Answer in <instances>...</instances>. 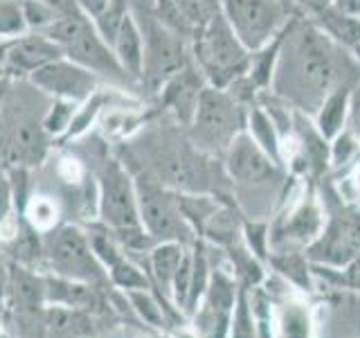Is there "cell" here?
Listing matches in <instances>:
<instances>
[{"instance_id":"obj_25","label":"cell","mask_w":360,"mask_h":338,"mask_svg":"<svg viewBox=\"0 0 360 338\" xmlns=\"http://www.w3.org/2000/svg\"><path fill=\"white\" fill-rule=\"evenodd\" d=\"M124 3L122 0H115L110 7H108V11L104 14V18H101V32H104V37L106 39H110V41H115V37H117V32H120V27H122V20H124Z\"/></svg>"},{"instance_id":"obj_30","label":"cell","mask_w":360,"mask_h":338,"mask_svg":"<svg viewBox=\"0 0 360 338\" xmlns=\"http://www.w3.org/2000/svg\"><path fill=\"white\" fill-rule=\"evenodd\" d=\"M335 7L360 20V0H335Z\"/></svg>"},{"instance_id":"obj_5","label":"cell","mask_w":360,"mask_h":338,"mask_svg":"<svg viewBox=\"0 0 360 338\" xmlns=\"http://www.w3.org/2000/svg\"><path fill=\"white\" fill-rule=\"evenodd\" d=\"M135 196H138L140 221L153 239L160 242L187 239L189 230L183 210L153 180H140L138 187H135Z\"/></svg>"},{"instance_id":"obj_14","label":"cell","mask_w":360,"mask_h":338,"mask_svg":"<svg viewBox=\"0 0 360 338\" xmlns=\"http://www.w3.org/2000/svg\"><path fill=\"white\" fill-rule=\"evenodd\" d=\"M200 84L196 75L191 70H183L174 75V79L169 82L167 88V101L174 106L180 120H191L198 106V97H200Z\"/></svg>"},{"instance_id":"obj_31","label":"cell","mask_w":360,"mask_h":338,"mask_svg":"<svg viewBox=\"0 0 360 338\" xmlns=\"http://www.w3.org/2000/svg\"><path fill=\"white\" fill-rule=\"evenodd\" d=\"M7 287H9V266L3 257V251H0V298L7 293Z\"/></svg>"},{"instance_id":"obj_28","label":"cell","mask_w":360,"mask_h":338,"mask_svg":"<svg viewBox=\"0 0 360 338\" xmlns=\"http://www.w3.org/2000/svg\"><path fill=\"white\" fill-rule=\"evenodd\" d=\"M352 151H354V140H352V135H349V133L340 135V138H338V142H335V151H333L335 163H345Z\"/></svg>"},{"instance_id":"obj_32","label":"cell","mask_w":360,"mask_h":338,"mask_svg":"<svg viewBox=\"0 0 360 338\" xmlns=\"http://www.w3.org/2000/svg\"><path fill=\"white\" fill-rule=\"evenodd\" d=\"M352 124L360 127V88L356 90V95L352 99Z\"/></svg>"},{"instance_id":"obj_19","label":"cell","mask_w":360,"mask_h":338,"mask_svg":"<svg viewBox=\"0 0 360 338\" xmlns=\"http://www.w3.org/2000/svg\"><path fill=\"white\" fill-rule=\"evenodd\" d=\"M117 43V52L122 56L124 65L129 68L131 73H138L142 65V48H140V34L138 27L133 25V20L129 16H124L122 27L115 37Z\"/></svg>"},{"instance_id":"obj_9","label":"cell","mask_w":360,"mask_h":338,"mask_svg":"<svg viewBox=\"0 0 360 338\" xmlns=\"http://www.w3.org/2000/svg\"><path fill=\"white\" fill-rule=\"evenodd\" d=\"M360 255V214L342 212L333 217L324 237L311 248L313 259L331 264H349Z\"/></svg>"},{"instance_id":"obj_13","label":"cell","mask_w":360,"mask_h":338,"mask_svg":"<svg viewBox=\"0 0 360 338\" xmlns=\"http://www.w3.org/2000/svg\"><path fill=\"white\" fill-rule=\"evenodd\" d=\"M43 298L45 304H56V307L68 309H90L97 302L93 284L77 282L61 275H48L43 277Z\"/></svg>"},{"instance_id":"obj_2","label":"cell","mask_w":360,"mask_h":338,"mask_svg":"<svg viewBox=\"0 0 360 338\" xmlns=\"http://www.w3.org/2000/svg\"><path fill=\"white\" fill-rule=\"evenodd\" d=\"M45 255L54 275L86 282V284H97L104 280V264L97 259L90 237L75 225L56 228L45 242Z\"/></svg>"},{"instance_id":"obj_37","label":"cell","mask_w":360,"mask_h":338,"mask_svg":"<svg viewBox=\"0 0 360 338\" xmlns=\"http://www.w3.org/2000/svg\"><path fill=\"white\" fill-rule=\"evenodd\" d=\"M279 3H288V0H279Z\"/></svg>"},{"instance_id":"obj_26","label":"cell","mask_w":360,"mask_h":338,"mask_svg":"<svg viewBox=\"0 0 360 338\" xmlns=\"http://www.w3.org/2000/svg\"><path fill=\"white\" fill-rule=\"evenodd\" d=\"M22 25V16L18 7H14L7 0H0V32H16Z\"/></svg>"},{"instance_id":"obj_33","label":"cell","mask_w":360,"mask_h":338,"mask_svg":"<svg viewBox=\"0 0 360 338\" xmlns=\"http://www.w3.org/2000/svg\"><path fill=\"white\" fill-rule=\"evenodd\" d=\"M349 280H352V284H356L360 289V255L354 259V266L349 270Z\"/></svg>"},{"instance_id":"obj_21","label":"cell","mask_w":360,"mask_h":338,"mask_svg":"<svg viewBox=\"0 0 360 338\" xmlns=\"http://www.w3.org/2000/svg\"><path fill=\"white\" fill-rule=\"evenodd\" d=\"M11 255H14L16 264L20 266H32L37 259L41 257V244L39 237L32 228L20 230V234H16L14 244H11Z\"/></svg>"},{"instance_id":"obj_17","label":"cell","mask_w":360,"mask_h":338,"mask_svg":"<svg viewBox=\"0 0 360 338\" xmlns=\"http://www.w3.org/2000/svg\"><path fill=\"white\" fill-rule=\"evenodd\" d=\"M320 23L324 25L326 34H331L333 39L347 45H356L360 43V20L345 14L338 7H320L318 9Z\"/></svg>"},{"instance_id":"obj_3","label":"cell","mask_w":360,"mask_h":338,"mask_svg":"<svg viewBox=\"0 0 360 338\" xmlns=\"http://www.w3.org/2000/svg\"><path fill=\"white\" fill-rule=\"evenodd\" d=\"M196 52L202 68L214 79V84L219 86L228 84L248 65L243 43L230 27V23H225L221 16L207 18L198 37Z\"/></svg>"},{"instance_id":"obj_11","label":"cell","mask_w":360,"mask_h":338,"mask_svg":"<svg viewBox=\"0 0 360 338\" xmlns=\"http://www.w3.org/2000/svg\"><path fill=\"white\" fill-rule=\"evenodd\" d=\"M34 82L48 88L50 93H59L68 97H84L93 88V77L82 68L68 65V63H48L37 68Z\"/></svg>"},{"instance_id":"obj_23","label":"cell","mask_w":360,"mask_h":338,"mask_svg":"<svg viewBox=\"0 0 360 338\" xmlns=\"http://www.w3.org/2000/svg\"><path fill=\"white\" fill-rule=\"evenodd\" d=\"M250 127L255 133L257 144L262 146L266 154L277 156V142H275V131H273V122H270L262 111H252L250 115Z\"/></svg>"},{"instance_id":"obj_20","label":"cell","mask_w":360,"mask_h":338,"mask_svg":"<svg viewBox=\"0 0 360 338\" xmlns=\"http://www.w3.org/2000/svg\"><path fill=\"white\" fill-rule=\"evenodd\" d=\"M347 108H349V95L347 90L338 88L335 93H331L326 97V101L322 104V111H320V131L326 138H331L338 131H340L342 122H345V115H347Z\"/></svg>"},{"instance_id":"obj_6","label":"cell","mask_w":360,"mask_h":338,"mask_svg":"<svg viewBox=\"0 0 360 338\" xmlns=\"http://www.w3.org/2000/svg\"><path fill=\"white\" fill-rule=\"evenodd\" d=\"M234 34L245 48H259L275 34L281 20L279 0H225Z\"/></svg>"},{"instance_id":"obj_27","label":"cell","mask_w":360,"mask_h":338,"mask_svg":"<svg viewBox=\"0 0 360 338\" xmlns=\"http://www.w3.org/2000/svg\"><path fill=\"white\" fill-rule=\"evenodd\" d=\"M54 217V208L50 206L48 201H37L32 206V221L34 225H39V223H50Z\"/></svg>"},{"instance_id":"obj_16","label":"cell","mask_w":360,"mask_h":338,"mask_svg":"<svg viewBox=\"0 0 360 338\" xmlns=\"http://www.w3.org/2000/svg\"><path fill=\"white\" fill-rule=\"evenodd\" d=\"M59 50L41 39H22L9 50V61L18 68H43L56 59Z\"/></svg>"},{"instance_id":"obj_38","label":"cell","mask_w":360,"mask_h":338,"mask_svg":"<svg viewBox=\"0 0 360 338\" xmlns=\"http://www.w3.org/2000/svg\"><path fill=\"white\" fill-rule=\"evenodd\" d=\"M0 338H3V330H0Z\"/></svg>"},{"instance_id":"obj_1","label":"cell","mask_w":360,"mask_h":338,"mask_svg":"<svg viewBox=\"0 0 360 338\" xmlns=\"http://www.w3.org/2000/svg\"><path fill=\"white\" fill-rule=\"evenodd\" d=\"M338 77V65L333 59L331 45L320 32L304 27L295 41L292 52L288 56V82L295 88L302 101L320 99L326 90H331Z\"/></svg>"},{"instance_id":"obj_34","label":"cell","mask_w":360,"mask_h":338,"mask_svg":"<svg viewBox=\"0 0 360 338\" xmlns=\"http://www.w3.org/2000/svg\"><path fill=\"white\" fill-rule=\"evenodd\" d=\"M88 5H90V7H93L95 11H99L101 7H104V5H106V0H88Z\"/></svg>"},{"instance_id":"obj_24","label":"cell","mask_w":360,"mask_h":338,"mask_svg":"<svg viewBox=\"0 0 360 338\" xmlns=\"http://www.w3.org/2000/svg\"><path fill=\"white\" fill-rule=\"evenodd\" d=\"M127 298L131 300L133 309L138 311L146 323H151V325H158V323H160V318H162V315H160V309L155 307L153 298H151L146 291L131 289V291H127Z\"/></svg>"},{"instance_id":"obj_22","label":"cell","mask_w":360,"mask_h":338,"mask_svg":"<svg viewBox=\"0 0 360 338\" xmlns=\"http://www.w3.org/2000/svg\"><path fill=\"white\" fill-rule=\"evenodd\" d=\"M108 270H110L112 284L122 287L124 291H131V289H146V277H144L131 262H127L124 257H120L117 262L112 264Z\"/></svg>"},{"instance_id":"obj_18","label":"cell","mask_w":360,"mask_h":338,"mask_svg":"<svg viewBox=\"0 0 360 338\" xmlns=\"http://www.w3.org/2000/svg\"><path fill=\"white\" fill-rule=\"evenodd\" d=\"M183 248L178 242H162V246H158L153 251L151 264H153V273L162 287L174 284V275L183 262Z\"/></svg>"},{"instance_id":"obj_39","label":"cell","mask_w":360,"mask_h":338,"mask_svg":"<svg viewBox=\"0 0 360 338\" xmlns=\"http://www.w3.org/2000/svg\"><path fill=\"white\" fill-rule=\"evenodd\" d=\"M311 3H318V0H311Z\"/></svg>"},{"instance_id":"obj_10","label":"cell","mask_w":360,"mask_h":338,"mask_svg":"<svg viewBox=\"0 0 360 338\" xmlns=\"http://www.w3.org/2000/svg\"><path fill=\"white\" fill-rule=\"evenodd\" d=\"M228 169L236 180H243V183H259L273 174L266 151L245 133L236 135L230 142Z\"/></svg>"},{"instance_id":"obj_12","label":"cell","mask_w":360,"mask_h":338,"mask_svg":"<svg viewBox=\"0 0 360 338\" xmlns=\"http://www.w3.org/2000/svg\"><path fill=\"white\" fill-rule=\"evenodd\" d=\"M183 68V45L162 27L149 30V77L153 82H165Z\"/></svg>"},{"instance_id":"obj_4","label":"cell","mask_w":360,"mask_h":338,"mask_svg":"<svg viewBox=\"0 0 360 338\" xmlns=\"http://www.w3.org/2000/svg\"><path fill=\"white\" fill-rule=\"evenodd\" d=\"M99 208L101 217L124 242L140 244L144 239L140 228V210L138 196L131 185L129 176L122 172V167L110 163L101 174V192H99Z\"/></svg>"},{"instance_id":"obj_8","label":"cell","mask_w":360,"mask_h":338,"mask_svg":"<svg viewBox=\"0 0 360 338\" xmlns=\"http://www.w3.org/2000/svg\"><path fill=\"white\" fill-rule=\"evenodd\" d=\"M50 37L54 41H59L65 45L77 61H82L95 70H110L117 73V65L112 61V56L104 48V43L99 41V37L93 32V27L82 16H70L63 18L59 23H54L50 30Z\"/></svg>"},{"instance_id":"obj_29","label":"cell","mask_w":360,"mask_h":338,"mask_svg":"<svg viewBox=\"0 0 360 338\" xmlns=\"http://www.w3.org/2000/svg\"><path fill=\"white\" fill-rule=\"evenodd\" d=\"M234 338H252V327H250V320H248L245 307H241V309H239V313H236Z\"/></svg>"},{"instance_id":"obj_35","label":"cell","mask_w":360,"mask_h":338,"mask_svg":"<svg viewBox=\"0 0 360 338\" xmlns=\"http://www.w3.org/2000/svg\"><path fill=\"white\" fill-rule=\"evenodd\" d=\"M356 54H358V59H360V43L356 45Z\"/></svg>"},{"instance_id":"obj_7","label":"cell","mask_w":360,"mask_h":338,"mask_svg":"<svg viewBox=\"0 0 360 338\" xmlns=\"http://www.w3.org/2000/svg\"><path fill=\"white\" fill-rule=\"evenodd\" d=\"M194 122L198 140L212 146H225L234 140L236 127H239V111L221 90L205 88L198 97Z\"/></svg>"},{"instance_id":"obj_36","label":"cell","mask_w":360,"mask_h":338,"mask_svg":"<svg viewBox=\"0 0 360 338\" xmlns=\"http://www.w3.org/2000/svg\"><path fill=\"white\" fill-rule=\"evenodd\" d=\"M358 189H360V174H358Z\"/></svg>"},{"instance_id":"obj_15","label":"cell","mask_w":360,"mask_h":338,"mask_svg":"<svg viewBox=\"0 0 360 338\" xmlns=\"http://www.w3.org/2000/svg\"><path fill=\"white\" fill-rule=\"evenodd\" d=\"M7 291L14 296L20 309H37L45 304L43 298V277L34 275L27 266H18L16 262L9 266V287Z\"/></svg>"}]
</instances>
